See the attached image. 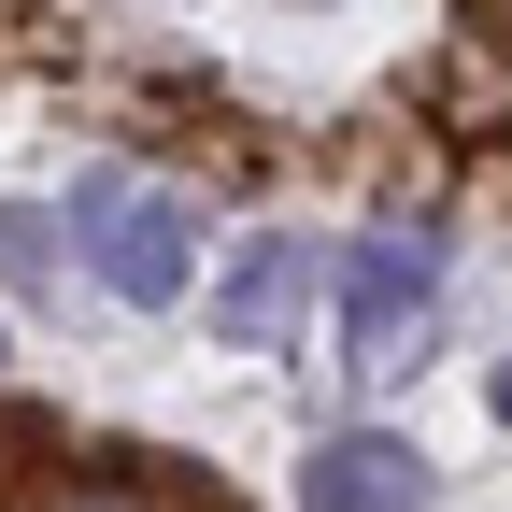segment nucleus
Wrapping results in <instances>:
<instances>
[{
  "label": "nucleus",
  "instance_id": "nucleus-1",
  "mask_svg": "<svg viewBox=\"0 0 512 512\" xmlns=\"http://www.w3.org/2000/svg\"><path fill=\"white\" fill-rule=\"evenodd\" d=\"M72 242H86V271H100L114 299H143V313H171L185 271H200V228H185V200H157V185H114V171L72 185Z\"/></svg>",
  "mask_w": 512,
  "mask_h": 512
},
{
  "label": "nucleus",
  "instance_id": "nucleus-2",
  "mask_svg": "<svg viewBox=\"0 0 512 512\" xmlns=\"http://www.w3.org/2000/svg\"><path fill=\"white\" fill-rule=\"evenodd\" d=\"M427 299H441V242H427V228H370L356 271H342V370H370V384L413 370Z\"/></svg>",
  "mask_w": 512,
  "mask_h": 512
},
{
  "label": "nucleus",
  "instance_id": "nucleus-3",
  "mask_svg": "<svg viewBox=\"0 0 512 512\" xmlns=\"http://www.w3.org/2000/svg\"><path fill=\"white\" fill-rule=\"evenodd\" d=\"M299 512H427V456L399 427H342L299 456Z\"/></svg>",
  "mask_w": 512,
  "mask_h": 512
},
{
  "label": "nucleus",
  "instance_id": "nucleus-4",
  "mask_svg": "<svg viewBox=\"0 0 512 512\" xmlns=\"http://www.w3.org/2000/svg\"><path fill=\"white\" fill-rule=\"evenodd\" d=\"M299 285H313V271H299V242H285V228H256V242L228 256V285H214V328H228V342H271L285 313H299Z\"/></svg>",
  "mask_w": 512,
  "mask_h": 512
},
{
  "label": "nucleus",
  "instance_id": "nucleus-5",
  "mask_svg": "<svg viewBox=\"0 0 512 512\" xmlns=\"http://www.w3.org/2000/svg\"><path fill=\"white\" fill-rule=\"evenodd\" d=\"M0 512H157L143 484H114V470H43L29 498H0Z\"/></svg>",
  "mask_w": 512,
  "mask_h": 512
},
{
  "label": "nucleus",
  "instance_id": "nucleus-6",
  "mask_svg": "<svg viewBox=\"0 0 512 512\" xmlns=\"http://www.w3.org/2000/svg\"><path fill=\"white\" fill-rule=\"evenodd\" d=\"M0 271H15V285H43V271H57V214L0 200Z\"/></svg>",
  "mask_w": 512,
  "mask_h": 512
},
{
  "label": "nucleus",
  "instance_id": "nucleus-7",
  "mask_svg": "<svg viewBox=\"0 0 512 512\" xmlns=\"http://www.w3.org/2000/svg\"><path fill=\"white\" fill-rule=\"evenodd\" d=\"M484 399H498V427H512V356H498V384H484Z\"/></svg>",
  "mask_w": 512,
  "mask_h": 512
},
{
  "label": "nucleus",
  "instance_id": "nucleus-8",
  "mask_svg": "<svg viewBox=\"0 0 512 512\" xmlns=\"http://www.w3.org/2000/svg\"><path fill=\"white\" fill-rule=\"evenodd\" d=\"M0 356H15V342H0Z\"/></svg>",
  "mask_w": 512,
  "mask_h": 512
}]
</instances>
